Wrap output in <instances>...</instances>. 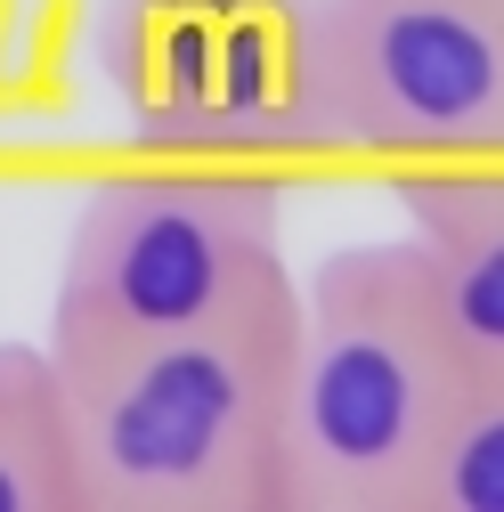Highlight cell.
<instances>
[{
  "instance_id": "obj_1",
  "label": "cell",
  "mask_w": 504,
  "mask_h": 512,
  "mask_svg": "<svg viewBox=\"0 0 504 512\" xmlns=\"http://www.w3.org/2000/svg\"><path fill=\"white\" fill-rule=\"evenodd\" d=\"M301 277L277 269L204 326L66 374L74 512H277V415Z\"/></svg>"
},
{
  "instance_id": "obj_2",
  "label": "cell",
  "mask_w": 504,
  "mask_h": 512,
  "mask_svg": "<svg viewBox=\"0 0 504 512\" xmlns=\"http://www.w3.org/2000/svg\"><path fill=\"white\" fill-rule=\"evenodd\" d=\"M464 391V358L407 236L334 244L301 285L277 512H415L431 447Z\"/></svg>"
},
{
  "instance_id": "obj_3",
  "label": "cell",
  "mask_w": 504,
  "mask_h": 512,
  "mask_svg": "<svg viewBox=\"0 0 504 512\" xmlns=\"http://www.w3.org/2000/svg\"><path fill=\"white\" fill-rule=\"evenodd\" d=\"M285 261V196L252 163L171 155L163 171L98 179L66 228L49 285V358L90 366L114 350L204 326Z\"/></svg>"
},
{
  "instance_id": "obj_4",
  "label": "cell",
  "mask_w": 504,
  "mask_h": 512,
  "mask_svg": "<svg viewBox=\"0 0 504 512\" xmlns=\"http://www.w3.org/2000/svg\"><path fill=\"white\" fill-rule=\"evenodd\" d=\"M98 66L155 155L277 163L326 147L318 0H106Z\"/></svg>"
},
{
  "instance_id": "obj_5",
  "label": "cell",
  "mask_w": 504,
  "mask_h": 512,
  "mask_svg": "<svg viewBox=\"0 0 504 512\" xmlns=\"http://www.w3.org/2000/svg\"><path fill=\"white\" fill-rule=\"evenodd\" d=\"M326 147L399 163L504 155V0H318Z\"/></svg>"
},
{
  "instance_id": "obj_6",
  "label": "cell",
  "mask_w": 504,
  "mask_h": 512,
  "mask_svg": "<svg viewBox=\"0 0 504 512\" xmlns=\"http://www.w3.org/2000/svg\"><path fill=\"white\" fill-rule=\"evenodd\" d=\"M399 212H407V244L423 252L431 301L448 317L464 374L504 382V155L407 171Z\"/></svg>"
},
{
  "instance_id": "obj_7",
  "label": "cell",
  "mask_w": 504,
  "mask_h": 512,
  "mask_svg": "<svg viewBox=\"0 0 504 512\" xmlns=\"http://www.w3.org/2000/svg\"><path fill=\"white\" fill-rule=\"evenodd\" d=\"M0 512H74L66 374L33 342H0Z\"/></svg>"
},
{
  "instance_id": "obj_8",
  "label": "cell",
  "mask_w": 504,
  "mask_h": 512,
  "mask_svg": "<svg viewBox=\"0 0 504 512\" xmlns=\"http://www.w3.org/2000/svg\"><path fill=\"white\" fill-rule=\"evenodd\" d=\"M415 512H504V382L464 374Z\"/></svg>"
}]
</instances>
